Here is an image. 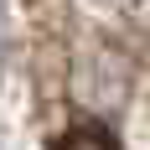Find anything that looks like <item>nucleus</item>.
<instances>
[{
  "instance_id": "nucleus-1",
  "label": "nucleus",
  "mask_w": 150,
  "mask_h": 150,
  "mask_svg": "<svg viewBox=\"0 0 150 150\" xmlns=\"http://www.w3.org/2000/svg\"><path fill=\"white\" fill-rule=\"evenodd\" d=\"M52 150H119V140H114V129H104L98 119H78V124H67L57 135Z\"/></svg>"
}]
</instances>
